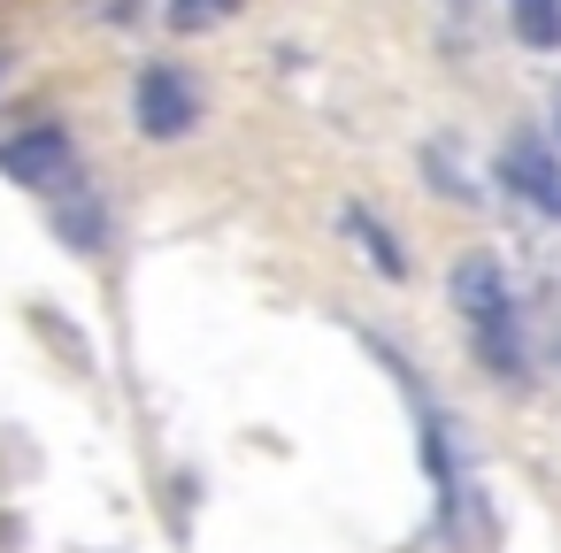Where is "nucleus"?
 Here are the masks:
<instances>
[{"mask_svg": "<svg viewBox=\"0 0 561 553\" xmlns=\"http://www.w3.org/2000/svg\"><path fill=\"white\" fill-rule=\"evenodd\" d=\"M339 223H346V239H354V246H362V262H369V269H377V277H392V285H400V277H408V254H400V239H392V231H385V223H377V216H369V208H346V216H339Z\"/></svg>", "mask_w": 561, "mask_h": 553, "instance_id": "nucleus-5", "label": "nucleus"}, {"mask_svg": "<svg viewBox=\"0 0 561 553\" xmlns=\"http://www.w3.org/2000/svg\"><path fill=\"white\" fill-rule=\"evenodd\" d=\"M507 32L530 55H561V0H507Z\"/></svg>", "mask_w": 561, "mask_h": 553, "instance_id": "nucleus-7", "label": "nucleus"}, {"mask_svg": "<svg viewBox=\"0 0 561 553\" xmlns=\"http://www.w3.org/2000/svg\"><path fill=\"white\" fill-rule=\"evenodd\" d=\"M0 177L24 185V193H39L47 208H62V200H78L93 185L85 177V147H78L70 116H55V108L24 116L16 131H0Z\"/></svg>", "mask_w": 561, "mask_h": 553, "instance_id": "nucleus-1", "label": "nucleus"}, {"mask_svg": "<svg viewBox=\"0 0 561 553\" xmlns=\"http://www.w3.org/2000/svg\"><path fill=\"white\" fill-rule=\"evenodd\" d=\"M239 9H247V0H162L154 16H162L170 39H208V32H224Z\"/></svg>", "mask_w": 561, "mask_h": 553, "instance_id": "nucleus-6", "label": "nucleus"}, {"mask_svg": "<svg viewBox=\"0 0 561 553\" xmlns=\"http://www.w3.org/2000/svg\"><path fill=\"white\" fill-rule=\"evenodd\" d=\"M454 308L469 323V346L492 377H523V346H515V308H507V277L492 254L454 262Z\"/></svg>", "mask_w": 561, "mask_h": 553, "instance_id": "nucleus-3", "label": "nucleus"}, {"mask_svg": "<svg viewBox=\"0 0 561 553\" xmlns=\"http://www.w3.org/2000/svg\"><path fill=\"white\" fill-rule=\"evenodd\" d=\"M124 124L147 139V147H185L201 124H208V85L185 55H147L131 70V93H124Z\"/></svg>", "mask_w": 561, "mask_h": 553, "instance_id": "nucleus-2", "label": "nucleus"}, {"mask_svg": "<svg viewBox=\"0 0 561 553\" xmlns=\"http://www.w3.org/2000/svg\"><path fill=\"white\" fill-rule=\"evenodd\" d=\"M500 177H507L530 208L561 216V162H553V147H546L538 131H515V139L500 147Z\"/></svg>", "mask_w": 561, "mask_h": 553, "instance_id": "nucleus-4", "label": "nucleus"}]
</instances>
